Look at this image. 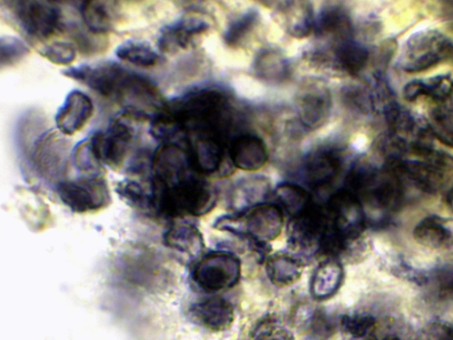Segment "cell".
<instances>
[{
	"label": "cell",
	"mask_w": 453,
	"mask_h": 340,
	"mask_svg": "<svg viewBox=\"0 0 453 340\" xmlns=\"http://www.w3.org/2000/svg\"><path fill=\"white\" fill-rule=\"evenodd\" d=\"M384 166L428 194L437 193L453 178V156L434 147L386 161Z\"/></svg>",
	"instance_id": "3"
},
{
	"label": "cell",
	"mask_w": 453,
	"mask_h": 340,
	"mask_svg": "<svg viewBox=\"0 0 453 340\" xmlns=\"http://www.w3.org/2000/svg\"><path fill=\"white\" fill-rule=\"evenodd\" d=\"M229 157L239 169L256 171L267 160V151L264 142L253 135H242L231 143Z\"/></svg>",
	"instance_id": "14"
},
{
	"label": "cell",
	"mask_w": 453,
	"mask_h": 340,
	"mask_svg": "<svg viewBox=\"0 0 453 340\" xmlns=\"http://www.w3.org/2000/svg\"><path fill=\"white\" fill-rule=\"evenodd\" d=\"M198 175L190 169L166 181L152 182L151 203L172 217L209 212L216 204V192Z\"/></svg>",
	"instance_id": "2"
},
{
	"label": "cell",
	"mask_w": 453,
	"mask_h": 340,
	"mask_svg": "<svg viewBox=\"0 0 453 340\" xmlns=\"http://www.w3.org/2000/svg\"><path fill=\"white\" fill-rule=\"evenodd\" d=\"M117 192L125 198L128 203L134 205H144L147 203H151L150 197L142 187L134 181L121 182L117 188Z\"/></svg>",
	"instance_id": "38"
},
{
	"label": "cell",
	"mask_w": 453,
	"mask_h": 340,
	"mask_svg": "<svg viewBox=\"0 0 453 340\" xmlns=\"http://www.w3.org/2000/svg\"><path fill=\"white\" fill-rule=\"evenodd\" d=\"M73 158L77 167L82 171H94L101 166L91 150L88 137L80 141L74 146Z\"/></svg>",
	"instance_id": "35"
},
{
	"label": "cell",
	"mask_w": 453,
	"mask_h": 340,
	"mask_svg": "<svg viewBox=\"0 0 453 340\" xmlns=\"http://www.w3.org/2000/svg\"><path fill=\"white\" fill-rule=\"evenodd\" d=\"M274 196L280 208L291 216V219L304 212L313 205L306 189L295 183L279 185Z\"/></svg>",
	"instance_id": "24"
},
{
	"label": "cell",
	"mask_w": 453,
	"mask_h": 340,
	"mask_svg": "<svg viewBox=\"0 0 453 340\" xmlns=\"http://www.w3.org/2000/svg\"><path fill=\"white\" fill-rule=\"evenodd\" d=\"M169 246L196 257L203 251V242L201 233L189 224H178L169 229L165 236Z\"/></svg>",
	"instance_id": "25"
},
{
	"label": "cell",
	"mask_w": 453,
	"mask_h": 340,
	"mask_svg": "<svg viewBox=\"0 0 453 340\" xmlns=\"http://www.w3.org/2000/svg\"><path fill=\"white\" fill-rule=\"evenodd\" d=\"M336 60L341 68L349 74H357L365 66L369 53L360 43L346 41L336 50Z\"/></svg>",
	"instance_id": "27"
},
{
	"label": "cell",
	"mask_w": 453,
	"mask_h": 340,
	"mask_svg": "<svg viewBox=\"0 0 453 340\" xmlns=\"http://www.w3.org/2000/svg\"><path fill=\"white\" fill-rule=\"evenodd\" d=\"M111 2L87 1L81 5L80 12L86 27L95 34L110 31L114 23L115 15Z\"/></svg>",
	"instance_id": "23"
},
{
	"label": "cell",
	"mask_w": 453,
	"mask_h": 340,
	"mask_svg": "<svg viewBox=\"0 0 453 340\" xmlns=\"http://www.w3.org/2000/svg\"><path fill=\"white\" fill-rule=\"evenodd\" d=\"M429 340H453V327L444 323H434L430 331Z\"/></svg>",
	"instance_id": "40"
},
{
	"label": "cell",
	"mask_w": 453,
	"mask_h": 340,
	"mask_svg": "<svg viewBox=\"0 0 453 340\" xmlns=\"http://www.w3.org/2000/svg\"><path fill=\"white\" fill-rule=\"evenodd\" d=\"M446 201L450 209L453 211V188L448 192Z\"/></svg>",
	"instance_id": "41"
},
{
	"label": "cell",
	"mask_w": 453,
	"mask_h": 340,
	"mask_svg": "<svg viewBox=\"0 0 453 340\" xmlns=\"http://www.w3.org/2000/svg\"><path fill=\"white\" fill-rule=\"evenodd\" d=\"M390 271L395 276L419 286L426 285L429 282L427 274L412 267L402 258L396 259V260L393 262Z\"/></svg>",
	"instance_id": "36"
},
{
	"label": "cell",
	"mask_w": 453,
	"mask_h": 340,
	"mask_svg": "<svg viewBox=\"0 0 453 340\" xmlns=\"http://www.w3.org/2000/svg\"><path fill=\"white\" fill-rule=\"evenodd\" d=\"M453 55V43L441 32L425 29L411 35L399 58L400 67L408 73L426 70Z\"/></svg>",
	"instance_id": "4"
},
{
	"label": "cell",
	"mask_w": 453,
	"mask_h": 340,
	"mask_svg": "<svg viewBox=\"0 0 453 340\" xmlns=\"http://www.w3.org/2000/svg\"><path fill=\"white\" fill-rule=\"evenodd\" d=\"M382 340H401L397 336L395 335H389L384 337Z\"/></svg>",
	"instance_id": "42"
},
{
	"label": "cell",
	"mask_w": 453,
	"mask_h": 340,
	"mask_svg": "<svg viewBox=\"0 0 453 340\" xmlns=\"http://www.w3.org/2000/svg\"><path fill=\"white\" fill-rule=\"evenodd\" d=\"M1 64H15L29 52V49L20 39L13 36H3L0 41Z\"/></svg>",
	"instance_id": "34"
},
{
	"label": "cell",
	"mask_w": 453,
	"mask_h": 340,
	"mask_svg": "<svg viewBox=\"0 0 453 340\" xmlns=\"http://www.w3.org/2000/svg\"><path fill=\"white\" fill-rule=\"evenodd\" d=\"M288 19V27L293 35H306L309 34L312 26V9L307 3H298L297 7L287 8Z\"/></svg>",
	"instance_id": "30"
},
{
	"label": "cell",
	"mask_w": 453,
	"mask_h": 340,
	"mask_svg": "<svg viewBox=\"0 0 453 340\" xmlns=\"http://www.w3.org/2000/svg\"><path fill=\"white\" fill-rule=\"evenodd\" d=\"M344 277L342 263L335 258L321 262L315 269L310 284L311 296L317 300H326L336 294Z\"/></svg>",
	"instance_id": "18"
},
{
	"label": "cell",
	"mask_w": 453,
	"mask_h": 340,
	"mask_svg": "<svg viewBox=\"0 0 453 340\" xmlns=\"http://www.w3.org/2000/svg\"><path fill=\"white\" fill-rule=\"evenodd\" d=\"M452 4H453V3H452Z\"/></svg>",
	"instance_id": "44"
},
{
	"label": "cell",
	"mask_w": 453,
	"mask_h": 340,
	"mask_svg": "<svg viewBox=\"0 0 453 340\" xmlns=\"http://www.w3.org/2000/svg\"><path fill=\"white\" fill-rule=\"evenodd\" d=\"M192 169L200 175L219 171L224 160L223 142L207 136H197L188 152Z\"/></svg>",
	"instance_id": "13"
},
{
	"label": "cell",
	"mask_w": 453,
	"mask_h": 340,
	"mask_svg": "<svg viewBox=\"0 0 453 340\" xmlns=\"http://www.w3.org/2000/svg\"><path fill=\"white\" fill-rule=\"evenodd\" d=\"M330 95L326 88L308 85L298 98V112L301 120L310 128L320 126L330 112Z\"/></svg>",
	"instance_id": "15"
},
{
	"label": "cell",
	"mask_w": 453,
	"mask_h": 340,
	"mask_svg": "<svg viewBox=\"0 0 453 340\" xmlns=\"http://www.w3.org/2000/svg\"><path fill=\"white\" fill-rule=\"evenodd\" d=\"M133 128L122 119H115L106 131H97L89 137L91 150L102 165L119 167L134 139Z\"/></svg>",
	"instance_id": "7"
},
{
	"label": "cell",
	"mask_w": 453,
	"mask_h": 340,
	"mask_svg": "<svg viewBox=\"0 0 453 340\" xmlns=\"http://www.w3.org/2000/svg\"><path fill=\"white\" fill-rule=\"evenodd\" d=\"M41 54L51 63L67 66L75 60L76 49L71 42L58 41L44 46Z\"/></svg>",
	"instance_id": "32"
},
{
	"label": "cell",
	"mask_w": 453,
	"mask_h": 340,
	"mask_svg": "<svg viewBox=\"0 0 453 340\" xmlns=\"http://www.w3.org/2000/svg\"><path fill=\"white\" fill-rule=\"evenodd\" d=\"M365 340H377V339H376V338H374V337H368V338H366V339H365Z\"/></svg>",
	"instance_id": "43"
},
{
	"label": "cell",
	"mask_w": 453,
	"mask_h": 340,
	"mask_svg": "<svg viewBox=\"0 0 453 340\" xmlns=\"http://www.w3.org/2000/svg\"><path fill=\"white\" fill-rule=\"evenodd\" d=\"M206 27L207 23L200 17L186 15L162 28L158 37V48L168 53L184 48L194 35L203 32Z\"/></svg>",
	"instance_id": "17"
},
{
	"label": "cell",
	"mask_w": 453,
	"mask_h": 340,
	"mask_svg": "<svg viewBox=\"0 0 453 340\" xmlns=\"http://www.w3.org/2000/svg\"><path fill=\"white\" fill-rule=\"evenodd\" d=\"M191 315L200 326L213 332L228 329L234 319L232 305L219 297L204 299L191 308Z\"/></svg>",
	"instance_id": "12"
},
{
	"label": "cell",
	"mask_w": 453,
	"mask_h": 340,
	"mask_svg": "<svg viewBox=\"0 0 453 340\" xmlns=\"http://www.w3.org/2000/svg\"><path fill=\"white\" fill-rule=\"evenodd\" d=\"M267 277L276 286H289L297 282L303 272V263L296 256L276 253L265 261Z\"/></svg>",
	"instance_id": "20"
},
{
	"label": "cell",
	"mask_w": 453,
	"mask_h": 340,
	"mask_svg": "<svg viewBox=\"0 0 453 340\" xmlns=\"http://www.w3.org/2000/svg\"><path fill=\"white\" fill-rule=\"evenodd\" d=\"M12 4L20 27L33 37L48 38L61 26V11L53 3L28 0L16 1Z\"/></svg>",
	"instance_id": "8"
},
{
	"label": "cell",
	"mask_w": 453,
	"mask_h": 340,
	"mask_svg": "<svg viewBox=\"0 0 453 340\" xmlns=\"http://www.w3.org/2000/svg\"><path fill=\"white\" fill-rule=\"evenodd\" d=\"M328 229L325 207L312 205L307 211L291 219L288 229V244L301 253L320 252Z\"/></svg>",
	"instance_id": "6"
},
{
	"label": "cell",
	"mask_w": 453,
	"mask_h": 340,
	"mask_svg": "<svg viewBox=\"0 0 453 340\" xmlns=\"http://www.w3.org/2000/svg\"><path fill=\"white\" fill-rule=\"evenodd\" d=\"M428 127L433 136L453 148V92L432 109Z\"/></svg>",
	"instance_id": "22"
},
{
	"label": "cell",
	"mask_w": 453,
	"mask_h": 340,
	"mask_svg": "<svg viewBox=\"0 0 453 340\" xmlns=\"http://www.w3.org/2000/svg\"><path fill=\"white\" fill-rule=\"evenodd\" d=\"M241 276V261L234 254L218 251L204 256L196 266L193 279L207 292L225 290L234 286Z\"/></svg>",
	"instance_id": "5"
},
{
	"label": "cell",
	"mask_w": 453,
	"mask_h": 340,
	"mask_svg": "<svg viewBox=\"0 0 453 340\" xmlns=\"http://www.w3.org/2000/svg\"><path fill=\"white\" fill-rule=\"evenodd\" d=\"M256 14L247 13L235 20L226 34V41L229 44L236 43L252 27Z\"/></svg>",
	"instance_id": "39"
},
{
	"label": "cell",
	"mask_w": 453,
	"mask_h": 340,
	"mask_svg": "<svg viewBox=\"0 0 453 340\" xmlns=\"http://www.w3.org/2000/svg\"><path fill=\"white\" fill-rule=\"evenodd\" d=\"M375 322L373 316L364 313L345 314L341 318L342 329L357 338L365 337Z\"/></svg>",
	"instance_id": "33"
},
{
	"label": "cell",
	"mask_w": 453,
	"mask_h": 340,
	"mask_svg": "<svg viewBox=\"0 0 453 340\" xmlns=\"http://www.w3.org/2000/svg\"><path fill=\"white\" fill-rule=\"evenodd\" d=\"M253 340H294L292 332L274 317L263 319L252 334Z\"/></svg>",
	"instance_id": "29"
},
{
	"label": "cell",
	"mask_w": 453,
	"mask_h": 340,
	"mask_svg": "<svg viewBox=\"0 0 453 340\" xmlns=\"http://www.w3.org/2000/svg\"><path fill=\"white\" fill-rule=\"evenodd\" d=\"M257 73L266 79H281L287 75V64L278 54L267 51L258 58Z\"/></svg>",
	"instance_id": "31"
},
{
	"label": "cell",
	"mask_w": 453,
	"mask_h": 340,
	"mask_svg": "<svg viewBox=\"0 0 453 340\" xmlns=\"http://www.w3.org/2000/svg\"><path fill=\"white\" fill-rule=\"evenodd\" d=\"M342 162L337 154L330 151H317L305 163V176L314 189L324 188L337 177Z\"/></svg>",
	"instance_id": "19"
},
{
	"label": "cell",
	"mask_w": 453,
	"mask_h": 340,
	"mask_svg": "<svg viewBox=\"0 0 453 340\" xmlns=\"http://www.w3.org/2000/svg\"><path fill=\"white\" fill-rule=\"evenodd\" d=\"M93 111L91 98L79 89H73L66 95L56 113V126L61 134L73 135L86 125Z\"/></svg>",
	"instance_id": "11"
},
{
	"label": "cell",
	"mask_w": 453,
	"mask_h": 340,
	"mask_svg": "<svg viewBox=\"0 0 453 340\" xmlns=\"http://www.w3.org/2000/svg\"><path fill=\"white\" fill-rule=\"evenodd\" d=\"M430 276L440 299L453 298V267L438 268Z\"/></svg>",
	"instance_id": "37"
},
{
	"label": "cell",
	"mask_w": 453,
	"mask_h": 340,
	"mask_svg": "<svg viewBox=\"0 0 453 340\" xmlns=\"http://www.w3.org/2000/svg\"><path fill=\"white\" fill-rule=\"evenodd\" d=\"M58 193L62 202L77 212L99 209L110 198L104 181L96 176L61 182Z\"/></svg>",
	"instance_id": "9"
},
{
	"label": "cell",
	"mask_w": 453,
	"mask_h": 340,
	"mask_svg": "<svg viewBox=\"0 0 453 340\" xmlns=\"http://www.w3.org/2000/svg\"><path fill=\"white\" fill-rule=\"evenodd\" d=\"M319 27L324 33L348 34L350 21L348 14L339 7H329L325 10L319 19Z\"/></svg>",
	"instance_id": "28"
},
{
	"label": "cell",
	"mask_w": 453,
	"mask_h": 340,
	"mask_svg": "<svg viewBox=\"0 0 453 340\" xmlns=\"http://www.w3.org/2000/svg\"><path fill=\"white\" fill-rule=\"evenodd\" d=\"M453 92V78L449 74L437 75L425 80L408 82L403 89V97L412 101L428 97L436 102L443 100Z\"/></svg>",
	"instance_id": "21"
},
{
	"label": "cell",
	"mask_w": 453,
	"mask_h": 340,
	"mask_svg": "<svg viewBox=\"0 0 453 340\" xmlns=\"http://www.w3.org/2000/svg\"><path fill=\"white\" fill-rule=\"evenodd\" d=\"M283 227V212L278 205H254L243 219L238 218L237 234L243 232L257 243H266L277 238Z\"/></svg>",
	"instance_id": "10"
},
{
	"label": "cell",
	"mask_w": 453,
	"mask_h": 340,
	"mask_svg": "<svg viewBox=\"0 0 453 340\" xmlns=\"http://www.w3.org/2000/svg\"><path fill=\"white\" fill-rule=\"evenodd\" d=\"M63 73L102 96L125 104L130 112H142V107L145 106L158 109L163 104L159 91L150 80L115 62L81 65L70 67Z\"/></svg>",
	"instance_id": "1"
},
{
	"label": "cell",
	"mask_w": 453,
	"mask_h": 340,
	"mask_svg": "<svg viewBox=\"0 0 453 340\" xmlns=\"http://www.w3.org/2000/svg\"><path fill=\"white\" fill-rule=\"evenodd\" d=\"M115 53L121 60L142 67L152 66L158 60V55L150 44L134 39L120 43Z\"/></svg>",
	"instance_id": "26"
},
{
	"label": "cell",
	"mask_w": 453,
	"mask_h": 340,
	"mask_svg": "<svg viewBox=\"0 0 453 340\" xmlns=\"http://www.w3.org/2000/svg\"><path fill=\"white\" fill-rule=\"evenodd\" d=\"M419 244L432 249H448L453 245V219L438 215L424 218L413 230Z\"/></svg>",
	"instance_id": "16"
}]
</instances>
